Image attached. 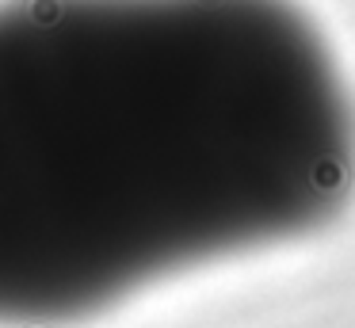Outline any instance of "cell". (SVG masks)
<instances>
[{
	"mask_svg": "<svg viewBox=\"0 0 355 328\" xmlns=\"http://www.w3.org/2000/svg\"><path fill=\"white\" fill-rule=\"evenodd\" d=\"M352 183V99L291 0L0 4V328L294 241Z\"/></svg>",
	"mask_w": 355,
	"mask_h": 328,
	"instance_id": "obj_1",
	"label": "cell"
}]
</instances>
